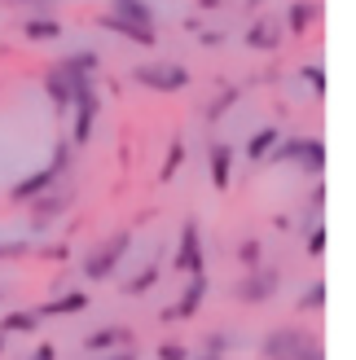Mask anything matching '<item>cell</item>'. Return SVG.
I'll return each instance as SVG.
<instances>
[{
  "label": "cell",
  "mask_w": 356,
  "mask_h": 360,
  "mask_svg": "<svg viewBox=\"0 0 356 360\" xmlns=\"http://www.w3.org/2000/svg\"><path fill=\"white\" fill-rule=\"evenodd\" d=\"M264 356L269 360H322V338L286 326V330H273L264 338Z\"/></svg>",
  "instance_id": "1"
},
{
  "label": "cell",
  "mask_w": 356,
  "mask_h": 360,
  "mask_svg": "<svg viewBox=\"0 0 356 360\" xmlns=\"http://www.w3.org/2000/svg\"><path fill=\"white\" fill-rule=\"evenodd\" d=\"M106 27L110 31H123V35H132L136 44H154V13L141 5V0H115V9L106 13Z\"/></svg>",
  "instance_id": "2"
},
{
  "label": "cell",
  "mask_w": 356,
  "mask_h": 360,
  "mask_svg": "<svg viewBox=\"0 0 356 360\" xmlns=\"http://www.w3.org/2000/svg\"><path fill=\"white\" fill-rule=\"evenodd\" d=\"M128 242H132L128 233H115V238L106 242V246L97 250V255H88V259H84V273L93 277V281H101V277H110V268H115V259L123 255V250H128Z\"/></svg>",
  "instance_id": "3"
},
{
  "label": "cell",
  "mask_w": 356,
  "mask_h": 360,
  "mask_svg": "<svg viewBox=\"0 0 356 360\" xmlns=\"http://www.w3.org/2000/svg\"><path fill=\"white\" fill-rule=\"evenodd\" d=\"M136 79L146 84V88H158V93H181V88L189 84L185 66H141Z\"/></svg>",
  "instance_id": "4"
},
{
  "label": "cell",
  "mask_w": 356,
  "mask_h": 360,
  "mask_svg": "<svg viewBox=\"0 0 356 360\" xmlns=\"http://www.w3.org/2000/svg\"><path fill=\"white\" fill-rule=\"evenodd\" d=\"M242 303H260V299H273L277 295V268H260V273H251L238 290H234Z\"/></svg>",
  "instance_id": "5"
},
{
  "label": "cell",
  "mask_w": 356,
  "mask_h": 360,
  "mask_svg": "<svg viewBox=\"0 0 356 360\" xmlns=\"http://www.w3.org/2000/svg\"><path fill=\"white\" fill-rule=\"evenodd\" d=\"M176 268H181V273H203V233H198V224H185Z\"/></svg>",
  "instance_id": "6"
},
{
  "label": "cell",
  "mask_w": 356,
  "mask_h": 360,
  "mask_svg": "<svg viewBox=\"0 0 356 360\" xmlns=\"http://www.w3.org/2000/svg\"><path fill=\"white\" fill-rule=\"evenodd\" d=\"M119 352V347H132V334L123 330V326H115V330H101V334H93V338H84V352L88 356H101V352Z\"/></svg>",
  "instance_id": "7"
},
{
  "label": "cell",
  "mask_w": 356,
  "mask_h": 360,
  "mask_svg": "<svg viewBox=\"0 0 356 360\" xmlns=\"http://www.w3.org/2000/svg\"><path fill=\"white\" fill-rule=\"evenodd\" d=\"M203 295H207V277H203V273H193V285L185 290V299L176 303V308H172L167 316H193V312L203 308Z\"/></svg>",
  "instance_id": "8"
},
{
  "label": "cell",
  "mask_w": 356,
  "mask_h": 360,
  "mask_svg": "<svg viewBox=\"0 0 356 360\" xmlns=\"http://www.w3.org/2000/svg\"><path fill=\"white\" fill-rule=\"evenodd\" d=\"M229 172H234V150H229V146H211V180H216V189L229 185Z\"/></svg>",
  "instance_id": "9"
},
{
  "label": "cell",
  "mask_w": 356,
  "mask_h": 360,
  "mask_svg": "<svg viewBox=\"0 0 356 360\" xmlns=\"http://www.w3.org/2000/svg\"><path fill=\"white\" fill-rule=\"evenodd\" d=\"M84 308H88V295H66L58 303H44L35 316H66V312H84Z\"/></svg>",
  "instance_id": "10"
},
{
  "label": "cell",
  "mask_w": 356,
  "mask_h": 360,
  "mask_svg": "<svg viewBox=\"0 0 356 360\" xmlns=\"http://www.w3.org/2000/svg\"><path fill=\"white\" fill-rule=\"evenodd\" d=\"M35 326H40V316H35V312H9L5 321H0V334H13V330H35Z\"/></svg>",
  "instance_id": "11"
},
{
  "label": "cell",
  "mask_w": 356,
  "mask_h": 360,
  "mask_svg": "<svg viewBox=\"0 0 356 360\" xmlns=\"http://www.w3.org/2000/svg\"><path fill=\"white\" fill-rule=\"evenodd\" d=\"M277 146V128H264V132H255L251 136V146H246V154H251V158H264V154H269Z\"/></svg>",
  "instance_id": "12"
},
{
  "label": "cell",
  "mask_w": 356,
  "mask_h": 360,
  "mask_svg": "<svg viewBox=\"0 0 356 360\" xmlns=\"http://www.w3.org/2000/svg\"><path fill=\"white\" fill-rule=\"evenodd\" d=\"M154 277H158V268H146V273L132 277L128 285H123V290H128V295H141V290H150V285H154Z\"/></svg>",
  "instance_id": "13"
},
{
  "label": "cell",
  "mask_w": 356,
  "mask_h": 360,
  "mask_svg": "<svg viewBox=\"0 0 356 360\" xmlns=\"http://www.w3.org/2000/svg\"><path fill=\"white\" fill-rule=\"evenodd\" d=\"M158 360H189V352L181 343H163V347H158Z\"/></svg>",
  "instance_id": "14"
},
{
  "label": "cell",
  "mask_w": 356,
  "mask_h": 360,
  "mask_svg": "<svg viewBox=\"0 0 356 360\" xmlns=\"http://www.w3.org/2000/svg\"><path fill=\"white\" fill-rule=\"evenodd\" d=\"M27 35H58V22H31Z\"/></svg>",
  "instance_id": "15"
},
{
  "label": "cell",
  "mask_w": 356,
  "mask_h": 360,
  "mask_svg": "<svg viewBox=\"0 0 356 360\" xmlns=\"http://www.w3.org/2000/svg\"><path fill=\"white\" fill-rule=\"evenodd\" d=\"M31 360H58V347H53V343H40V347L31 352Z\"/></svg>",
  "instance_id": "16"
},
{
  "label": "cell",
  "mask_w": 356,
  "mask_h": 360,
  "mask_svg": "<svg viewBox=\"0 0 356 360\" xmlns=\"http://www.w3.org/2000/svg\"><path fill=\"white\" fill-rule=\"evenodd\" d=\"M322 299H326V285H317V290H312L304 303H299V308H322Z\"/></svg>",
  "instance_id": "17"
},
{
  "label": "cell",
  "mask_w": 356,
  "mask_h": 360,
  "mask_svg": "<svg viewBox=\"0 0 356 360\" xmlns=\"http://www.w3.org/2000/svg\"><path fill=\"white\" fill-rule=\"evenodd\" d=\"M322 246H326V233H322V229H317V233H312V238H308V255H322Z\"/></svg>",
  "instance_id": "18"
},
{
  "label": "cell",
  "mask_w": 356,
  "mask_h": 360,
  "mask_svg": "<svg viewBox=\"0 0 356 360\" xmlns=\"http://www.w3.org/2000/svg\"><path fill=\"white\" fill-rule=\"evenodd\" d=\"M242 259H246V264H260V242H246V246H242Z\"/></svg>",
  "instance_id": "19"
},
{
  "label": "cell",
  "mask_w": 356,
  "mask_h": 360,
  "mask_svg": "<svg viewBox=\"0 0 356 360\" xmlns=\"http://www.w3.org/2000/svg\"><path fill=\"white\" fill-rule=\"evenodd\" d=\"M101 360H136V352H132V347H119V352H110V356H101Z\"/></svg>",
  "instance_id": "20"
},
{
  "label": "cell",
  "mask_w": 356,
  "mask_h": 360,
  "mask_svg": "<svg viewBox=\"0 0 356 360\" xmlns=\"http://www.w3.org/2000/svg\"><path fill=\"white\" fill-rule=\"evenodd\" d=\"M23 5H53V0H23Z\"/></svg>",
  "instance_id": "21"
},
{
  "label": "cell",
  "mask_w": 356,
  "mask_h": 360,
  "mask_svg": "<svg viewBox=\"0 0 356 360\" xmlns=\"http://www.w3.org/2000/svg\"><path fill=\"white\" fill-rule=\"evenodd\" d=\"M203 360H220V352H207V356H203Z\"/></svg>",
  "instance_id": "22"
}]
</instances>
